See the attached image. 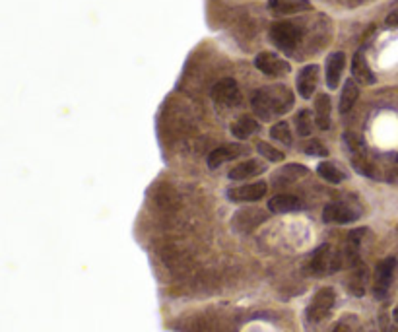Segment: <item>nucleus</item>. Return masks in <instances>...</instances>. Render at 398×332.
I'll return each instance as SVG.
<instances>
[{"mask_svg":"<svg viewBox=\"0 0 398 332\" xmlns=\"http://www.w3.org/2000/svg\"><path fill=\"white\" fill-rule=\"evenodd\" d=\"M319 86V67L317 64H307L300 70L297 74V93L303 99H311Z\"/></svg>","mask_w":398,"mask_h":332,"instance_id":"9d476101","label":"nucleus"},{"mask_svg":"<svg viewBox=\"0 0 398 332\" xmlns=\"http://www.w3.org/2000/svg\"><path fill=\"white\" fill-rule=\"evenodd\" d=\"M268 8L276 16H292L311 10L309 0H268Z\"/></svg>","mask_w":398,"mask_h":332,"instance_id":"2eb2a0df","label":"nucleus"},{"mask_svg":"<svg viewBox=\"0 0 398 332\" xmlns=\"http://www.w3.org/2000/svg\"><path fill=\"white\" fill-rule=\"evenodd\" d=\"M255 67L263 72L264 76H271V78H282V76L290 74V62L280 59L278 55L268 53V51H263L255 57Z\"/></svg>","mask_w":398,"mask_h":332,"instance_id":"0eeeda50","label":"nucleus"},{"mask_svg":"<svg viewBox=\"0 0 398 332\" xmlns=\"http://www.w3.org/2000/svg\"><path fill=\"white\" fill-rule=\"evenodd\" d=\"M346 64V57L344 53H331L326 57V67H324V74H326V86L331 90H336L340 84V78H342V70H344Z\"/></svg>","mask_w":398,"mask_h":332,"instance_id":"ddd939ff","label":"nucleus"},{"mask_svg":"<svg viewBox=\"0 0 398 332\" xmlns=\"http://www.w3.org/2000/svg\"><path fill=\"white\" fill-rule=\"evenodd\" d=\"M295 129L301 136H309L313 130V119H311V111L309 109H301L300 113L295 115Z\"/></svg>","mask_w":398,"mask_h":332,"instance_id":"5701e85b","label":"nucleus"},{"mask_svg":"<svg viewBox=\"0 0 398 332\" xmlns=\"http://www.w3.org/2000/svg\"><path fill=\"white\" fill-rule=\"evenodd\" d=\"M271 136L274 140H280L285 146H292V130H290V125L285 121L276 122L271 129Z\"/></svg>","mask_w":398,"mask_h":332,"instance_id":"b1692460","label":"nucleus"},{"mask_svg":"<svg viewBox=\"0 0 398 332\" xmlns=\"http://www.w3.org/2000/svg\"><path fill=\"white\" fill-rule=\"evenodd\" d=\"M212 99L222 107H235L241 103V91L233 78H224L212 88Z\"/></svg>","mask_w":398,"mask_h":332,"instance_id":"6e6552de","label":"nucleus"},{"mask_svg":"<svg viewBox=\"0 0 398 332\" xmlns=\"http://www.w3.org/2000/svg\"><path fill=\"white\" fill-rule=\"evenodd\" d=\"M266 171V164L264 161H258V159H247L243 164H237L233 167L232 171L227 173V177L232 181H245V179H251V177H256Z\"/></svg>","mask_w":398,"mask_h":332,"instance_id":"4468645a","label":"nucleus"},{"mask_svg":"<svg viewBox=\"0 0 398 332\" xmlns=\"http://www.w3.org/2000/svg\"><path fill=\"white\" fill-rule=\"evenodd\" d=\"M397 258L387 257L383 258L375 268V278H373V295L377 299H385L389 294V287L392 286L394 272H397Z\"/></svg>","mask_w":398,"mask_h":332,"instance_id":"423d86ee","label":"nucleus"},{"mask_svg":"<svg viewBox=\"0 0 398 332\" xmlns=\"http://www.w3.org/2000/svg\"><path fill=\"white\" fill-rule=\"evenodd\" d=\"M303 208V200L293 195H278V197L271 198L268 202V210L272 214H288V212H297Z\"/></svg>","mask_w":398,"mask_h":332,"instance_id":"f3484780","label":"nucleus"},{"mask_svg":"<svg viewBox=\"0 0 398 332\" xmlns=\"http://www.w3.org/2000/svg\"><path fill=\"white\" fill-rule=\"evenodd\" d=\"M256 151H258L264 159H268V161H282V159H284V154H282V151L276 150L274 146H271V144L266 142L258 144V146H256Z\"/></svg>","mask_w":398,"mask_h":332,"instance_id":"393cba45","label":"nucleus"},{"mask_svg":"<svg viewBox=\"0 0 398 332\" xmlns=\"http://www.w3.org/2000/svg\"><path fill=\"white\" fill-rule=\"evenodd\" d=\"M309 173V169L301 164H288V166L282 167L278 179L280 181H295V179H301Z\"/></svg>","mask_w":398,"mask_h":332,"instance_id":"4be33fe9","label":"nucleus"},{"mask_svg":"<svg viewBox=\"0 0 398 332\" xmlns=\"http://www.w3.org/2000/svg\"><path fill=\"white\" fill-rule=\"evenodd\" d=\"M317 173L323 177L324 181L332 183V185H339L346 179V173L344 169H340L336 164H332V161H321L319 166H317Z\"/></svg>","mask_w":398,"mask_h":332,"instance_id":"412c9836","label":"nucleus"},{"mask_svg":"<svg viewBox=\"0 0 398 332\" xmlns=\"http://www.w3.org/2000/svg\"><path fill=\"white\" fill-rule=\"evenodd\" d=\"M268 190V185L264 181H256V183H249V185H241V187H232L227 189L226 197L232 200V202H256L261 200L266 195Z\"/></svg>","mask_w":398,"mask_h":332,"instance_id":"1a4fd4ad","label":"nucleus"},{"mask_svg":"<svg viewBox=\"0 0 398 332\" xmlns=\"http://www.w3.org/2000/svg\"><path fill=\"white\" fill-rule=\"evenodd\" d=\"M361 208L350 202H331L324 206L323 222L324 224H352L356 219H360Z\"/></svg>","mask_w":398,"mask_h":332,"instance_id":"20e7f679","label":"nucleus"},{"mask_svg":"<svg viewBox=\"0 0 398 332\" xmlns=\"http://www.w3.org/2000/svg\"><path fill=\"white\" fill-rule=\"evenodd\" d=\"M358 98H360V90H358V86L353 82V78L346 80L344 88H342V96H340V113H350L352 107L356 105Z\"/></svg>","mask_w":398,"mask_h":332,"instance_id":"aec40b11","label":"nucleus"},{"mask_svg":"<svg viewBox=\"0 0 398 332\" xmlns=\"http://www.w3.org/2000/svg\"><path fill=\"white\" fill-rule=\"evenodd\" d=\"M263 222H266V212L261 208H245L233 216V227H237L239 231H251Z\"/></svg>","mask_w":398,"mask_h":332,"instance_id":"9b49d317","label":"nucleus"},{"mask_svg":"<svg viewBox=\"0 0 398 332\" xmlns=\"http://www.w3.org/2000/svg\"><path fill=\"white\" fill-rule=\"evenodd\" d=\"M331 96L319 93L315 99V122L321 130L331 129Z\"/></svg>","mask_w":398,"mask_h":332,"instance_id":"a211bd4d","label":"nucleus"},{"mask_svg":"<svg viewBox=\"0 0 398 332\" xmlns=\"http://www.w3.org/2000/svg\"><path fill=\"white\" fill-rule=\"evenodd\" d=\"M255 132H258V122L249 115H241L239 119L232 125V134L237 140H247L249 136H253Z\"/></svg>","mask_w":398,"mask_h":332,"instance_id":"6ab92c4d","label":"nucleus"},{"mask_svg":"<svg viewBox=\"0 0 398 332\" xmlns=\"http://www.w3.org/2000/svg\"><path fill=\"white\" fill-rule=\"evenodd\" d=\"M271 39L284 53H293L303 39V30L293 22H276L271 28Z\"/></svg>","mask_w":398,"mask_h":332,"instance_id":"f03ea898","label":"nucleus"},{"mask_svg":"<svg viewBox=\"0 0 398 332\" xmlns=\"http://www.w3.org/2000/svg\"><path fill=\"white\" fill-rule=\"evenodd\" d=\"M334 303H336V292H334L332 287H321V290L313 295L311 303H309L307 319L311 323H321V321L331 313Z\"/></svg>","mask_w":398,"mask_h":332,"instance_id":"39448f33","label":"nucleus"},{"mask_svg":"<svg viewBox=\"0 0 398 332\" xmlns=\"http://www.w3.org/2000/svg\"><path fill=\"white\" fill-rule=\"evenodd\" d=\"M293 107V93L290 88L282 84L278 86H266L255 91L253 96V111L261 119L271 121L274 115L288 113Z\"/></svg>","mask_w":398,"mask_h":332,"instance_id":"f257e3e1","label":"nucleus"},{"mask_svg":"<svg viewBox=\"0 0 398 332\" xmlns=\"http://www.w3.org/2000/svg\"><path fill=\"white\" fill-rule=\"evenodd\" d=\"M352 76L353 80H358L360 84H365V86L375 84V74H373V70L369 68L368 59H365V55L361 53V51H358V53L353 55Z\"/></svg>","mask_w":398,"mask_h":332,"instance_id":"dca6fc26","label":"nucleus"},{"mask_svg":"<svg viewBox=\"0 0 398 332\" xmlns=\"http://www.w3.org/2000/svg\"><path fill=\"white\" fill-rule=\"evenodd\" d=\"M385 23L389 28H398V8H394L392 12H389V16L385 18Z\"/></svg>","mask_w":398,"mask_h":332,"instance_id":"bb28decb","label":"nucleus"},{"mask_svg":"<svg viewBox=\"0 0 398 332\" xmlns=\"http://www.w3.org/2000/svg\"><path fill=\"white\" fill-rule=\"evenodd\" d=\"M342 266V258L336 253H332L331 245H321L319 249L311 255L309 258V272L317 274V276H323V274H332Z\"/></svg>","mask_w":398,"mask_h":332,"instance_id":"7ed1b4c3","label":"nucleus"},{"mask_svg":"<svg viewBox=\"0 0 398 332\" xmlns=\"http://www.w3.org/2000/svg\"><path fill=\"white\" fill-rule=\"evenodd\" d=\"M303 151H305L307 156H317V158L329 156V150H326L323 144H321V140H309L307 146L303 148Z\"/></svg>","mask_w":398,"mask_h":332,"instance_id":"a878e982","label":"nucleus"},{"mask_svg":"<svg viewBox=\"0 0 398 332\" xmlns=\"http://www.w3.org/2000/svg\"><path fill=\"white\" fill-rule=\"evenodd\" d=\"M247 148H243L239 144H233V146H220L216 150L210 151L208 156V167L210 169H218L220 166H224L226 161H232V159L239 158L243 154H247Z\"/></svg>","mask_w":398,"mask_h":332,"instance_id":"f8f14e48","label":"nucleus"}]
</instances>
